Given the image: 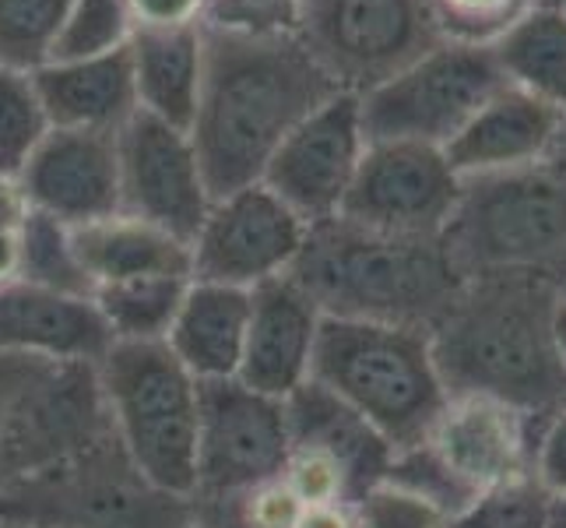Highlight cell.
I'll return each mask as SVG.
<instances>
[{"label":"cell","instance_id":"74e56055","mask_svg":"<svg viewBox=\"0 0 566 528\" xmlns=\"http://www.w3.org/2000/svg\"><path fill=\"white\" fill-rule=\"evenodd\" d=\"M296 528H359L356 521V504H321V507H303Z\"/></svg>","mask_w":566,"mask_h":528},{"label":"cell","instance_id":"9a60e30c","mask_svg":"<svg viewBox=\"0 0 566 528\" xmlns=\"http://www.w3.org/2000/svg\"><path fill=\"white\" fill-rule=\"evenodd\" d=\"M542 423L517 405L490 395H451L426 434V447L468 494L535 473V444Z\"/></svg>","mask_w":566,"mask_h":528},{"label":"cell","instance_id":"ba28073f","mask_svg":"<svg viewBox=\"0 0 566 528\" xmlns=\"http://www.w3.org/2000/svg\"><path fill=\"white\" fill-rule=\"evenodd\" d=\"M506 85L493 46L437 43L384 85L359 95L366 142L447 148L458 131Z\"/></svg>","mask_w":566,"mask_h":528},{"label":"cell","instance_id":"8992f818","mask_svg":"<svg viewBox=\"0 0 566 528\" xmlns=\"http://www.w3.org/2000/svg\"><path fill=\"white\" fill-rule=\"evenodd\" d=\"M443 253L461 282L566 276V180L549 166L464 180L443 229Z\"/></svg>","mask_w":566,"mask_h":528},{"label":"cell","instance_id":"e0dca14e","mask_svg":"<svg viewBox=\"0 0 566 528\" xmlns=\"http://www.w3.org/2000/svg\"><path fill=\"white\" fill-rule=\"evenodd\" d=\"M321 321V307L292 276L250 289V321L237 381L282 402L296 395L310 381Z\"/></svg>","mask_w":566,"mask_h":528},{"label":"cell","instance_id":"9c48e42d","mask_svg":"<svg viewBox=\"0 0 566 528\" xmlns=\"http://www.w3.org/2000/svg\"><path fill=\"white\" fill-rule=\"evenodd\" d=\"M292 35L353 95L384 85L443 43L426 0H296Z\"/></svg>","mask_w":566,"mask_h":528},{"label":"cell","instance_id":"836d02e7","mask_svg":"<svg viewBox=\"0 0 566 528\" xmlns=\"http://www.w3.org/2000/svg\"><path fill=\"white\" fill-rule=\"evenodd\" d=\"M292 18H296V0H208L201 25L237 32H292Z\"/></svg>","mask_w":566,"mask_h":528},{"label":"cell","instance_id":"44dd1931","mask_svg":"<svg viewBox=\"0 0 566 528\" xmlns=\"http://www.w3.org/2000/svg\"><path fill=\"white\" fill-rule=\"evenodd\" d=\"M250 321V292L190 279L166 345L201 384L240 374Z\"/></svg>","mask_w":566,"mask_h":528},{"label":"cell","instance_id":"ee69618b","mask_svg":"<svg viewBox=\"0 0 566 528\" xmlns=\"http://www.w3.org/2000/svg\"><path fill=\"white\" fill-rule=\"evenodd\" d=\"M535 4H553V8H566V0H535Z\"/></svg>","mask_w":566,"mask_h":528},{"label":"cell","instance_id":"4fadbf2b","mask_svg":"<svg viewBox=\"0 0 566 528\" xmlns=\"http://www.w3.org/2000/svg\"><path fill=\"white\" fill-rule=\"evenodd\" d=\"M116 159H120V211L138 215L184 244L198 237L214 198L190 131L138 110L116 131Z\"/></svg>","mask_w":566,"mask_h":528},{"label":"cell","instance_id":"5bb4252c","mask_svg":"<svg viewBox=\"0 0 566 528\" xmlns=\"http://www.w3.org/2000/svg\"><path fill=\"white\" fill-rule=\"evenodd\" d=\"M366 152L359 95L338 92L317 106L271 155L261 184L282 198L303 222L338 219Z\"/></svg>","mask_w":566,"mask_h":528},{"label":"cell","instance_id":"5b68a950","mask_svg":"<svg viewBox=\"0 0 566 528\" xmlns=\"http://www.w3.org/2000/svg\"><path fill=\"white\" fill-rule=\"evenodd\" d=\"M95 381L127 462L151 486L193 500L201 381L166 342H113L95 363Z\"/></svg>","mask_w":566,"mask_h":528},{"label":"cell","instance_id":"b9f144b4","mask_svg":"<svg viewBox=\"0 0 566 528\" xmlns=\"http://www.w3.org/2000/svg\"><path fill=\"white\" fill-rule=\"evenodd\" d=\"M187 528H222V525H214V521H205V518H193Z\"/></svg>","mask_w":566,"mask_h":528},{"label":"cell","instance_id":"d6a6232c","mask_svg":"<svg viewBox=\"0 0 566 528\" xmlns=\"http://www.w3.org/2000/svg\"><path fill=\"white\" fill-rule=\"evenodd\" d=\"M359 528H451V515L401 483L380 479L356 504Z\"/></svg>","mask_w":566,"mask_h":528},{"label":"cell","instance_id":"6da1fadb","mask_svg":"<svg viewBox=\"0 0 566 528\" xmlns=\"http://www.w3.org/2000/svg\"><path fill=\"white\" fill-rule=\"evenodd\" d=\"M205 32L201 95L190 121L211 198L261 184L271 155L342 89L292 32Z\"/></svg>","mask_w":566,"mask_h":528},{"label":"cell","instance_id":"277c9868","mask_svg":"<svg viewBox=\"0 0 566 528\" xmlns=\"http://www.w3.org/2000/svg\"><path fill=\"white\" fill-rule=\"evenodd\" d=\"M310 381L374 426L390 452L422 444L451 398L419 324L324 318Z\"/></svg>","mask_w":566,"mask_h":528},{"label":"cell","instance_id":"f6af8a7d","mask_svg":"<svg viewBox=\"0 0 566 528\" xmlns=\"http://www.w3.org/2000/svg\"><path fill=\"white\" fill-rule=\"evenodd\" d=\"M559 292H563V297H566V276H563V282H559Z\"/></svg>","mask_w":566,"mask_h":528},{"label":"cell","instance_id":"e575fe53","mask_svg":"<svg viewBox=\"0 0 566 528\" xmlns=\"http://www.w3.org/2000/svg\"><path fill=\"white\" fill-rule=\"evenodd\" d=\"M535 476L556 500L566 497V405H559L538 429Z\"/></svg>","mask_w":566,"mask_h":528},{"label":"cell","instance_id":"7a4b0ae2","mask_svg":"<svg viewBox=\"0 0 566 528\" xmlns=\"http://www.w3.org/2000/svg\"><path fill=\"white\" fill-rule=\"evenodd\" d=\"M559 286L528 276L461 282L429 328L447 395H490L545 423L566 405V370L553 342Z\"/></svg>","mask_w":566,"mask_h":528},{"label":"cell","instance_id":"ac0fdd59","mask_svg":"<svg viewBox=\"0 0 566 528\" xmlns=\"http://www.w3.org/2000/svg\"><path fill=\"white\" fill-rule=\"evenodd\" d=\"M113 335L92 297H67L22 279L0 282V356L95 366Z\"/></svg>","mask_w":566,"mask_h":528},{"label":"cell","instance_id":"1f68e13d","mask_svg":"<svg viewBox=\"0 0 566 528\" xmlns=\"http://www.w3.org/2000/svg\"><path fill=\"white\" fill-rule=\"evenodd\" d=\"M426 8L447 43L493 46L506 29L535 8V0H426Z\"/></svg>","mask_w":566,"mask_h":528},{"label":"cell","instance_id":"3957f363","mask_svg":"<svg viewBox=\"0 0 566 528\" xmlns=\"http://www.w3.org/2000/svg\"><path fill=\"white\" fill-rule=\"evenodd\" d=\"M324 318L433 328L461 279L440 240L387 237L345 219L310 226L289 271Z\"/></svg>","mask_w":566,"mask_h":528},{"label":"cell","instance_id":"2e32d148","mask_svg":"<svg viewBox=\"0 0 566 528\" xmlns=\"http://www.w3.org/2000/svg\"><path fill=\"white\" fill-rule=\"evenodd\" d=\"M29 208L64 226H88L120 211L116 134L53 127L18 173Z\"/></svg>","mask_w":566,"mask_h":528},{"label":"cell","instance_id":"83f0119b","mask_svg":"<svg viewBox=\"0 0 566 528\" xmlns=\"http://www.w3.org/2000/svg\"><path fill=\"white\" fill-rule=\"evenodd\" d=\"M71 0H0V68L35 74L53 61Z\"/></svg>","mask_w":566,"mask_h":528},{"label":"cell","instance_id":"4dcf8cb0","mask_svg":"<svg viewBox=\"0 0 566 528\" xmlns=\"http://www.w3.org/2000/svg\"><path fill=\"white\" fill-rule=\"evenodd\" d=\"M130 35L134 14L127 0H71L53 61H88V56L116 53L130 43Z\"/></svg>","mask_w":566,"mask_h":528},{"label":"cell","instance_id":"484cf974","mask_svg":"<svg viewBox=\"0 0 566 528\" xmlns=\"http://www.w3.org/2000/svg\"><path fill=\"white\" fill-rule=\"evenodd\" d=\"M190 276H142L95 286L92 303L113 342H166Z\"/></svg>","mask_w":566,"mask_h":528},{"label":"cell","instance_id":"f546056e","mask_svg":"<svg viewBox=\"0 0 566 528\" xmlns=\"http://www.w3.org/2000/svg\"><path fill=\"white\" fill-rule=\"evenodd\" d=\"M556 497L538 483V476H521L479 494L451 528H553Z\"/></svg>","mask_w":566,"mask_h":528},{"label":"cell","instance_id":"7402d4cb","mask_svg":"<svg viewBox=\"0 0 566 528\" xmlns=\"http://www.w3.org/2000/svg\"><path fill=\"white\" fill-rule=\"evenodd\" d=\"M285 413L292 444L314 447V452L335 462L345 473L348 486H353L356 504L369 486H377L387 476L390 458H395L390 444L374 426L363 423L353 408L342 405L335 395H327L314 381H306L296 395L285 398Z\"/></svg>","mask_w":566,"mask_h":528},{"label":"cell","instance_id":"603a6c76","mask_svg":"<svg viewBox=\"0 0 566 528\" xmlns=\"http://www.w3.org/2000/svg\"><path fill=\"white\" fill-rule=\"evenodd\" d=\"M127 53L134 71V92H138V110L148 116H159V121L180 131H190L205 71L201 25L134 29Z\"/></svg>","mask_w":566,"mask_h":528},{"label":"cell","instance_id":"d6986e66","mask_svg":"<svg viewBox=\"0 0 566 528\" xmlns=\"http://www.w3.org/2000/svg\"><path fill=\"white\" fill-rule=\"evenodd\" d=\"M559 121L563 110L542 103L514 85H503L458 131V138L443 148V155L461 180L535 169L549 163Z\"/></svg>","mask_w":566,"mask_h":528},{"label":"cell","instance_id":"52a82bcc","mask_svg":"<svg viewBox=\"0 0 566 528\" xmlns=\"http://www.w3.org/2000/svg\"><path fill=\"white\" fill-rule=\"evenodd\" d=\"M198 518L190 497L151 486L127 462L116 437L22 479L0 494V521L50 528H187Z\"/></svg>","mask_w":566,"mask_h":528},{"label":"cell","instance_id":"d4e9b609","mask_svg":"<svg viewBox=\"0 0 566 528\" xmlns=\"http://www.w3.org/2000/svg\"><path fill=\"white\" fill-rule=\"evenodd\" d=\"M493 56L506 85L566 110V8L535 4L496 39Z\"/></svg>","mask_w":566,"mask_h":528},{"label":"cell","instance_id":"ffe728a7","mask_svg":"<svg viewBox=\"0 0 566 528\" xmlns=\"http://www.w3.org/2000/svg\"><path fill=\"white\" fill-rule=\"evenodd\" d=\"M32 77L53 127L116 134L138 113L127 46L88 61H50Z\"/></svg>","mask_w":566,"mask_h":528},{"label":"cell","instance_id":"d590c367","mask_svg":"<svg viewBox=\"0 0 566 528\" xmlns=\"http://www.w3.org/2000/svg\"><path fill=\"white\" fill-rule=\"evenodd\" d=\"M134 29H184L201 25L208 0H127Z\"/></svg>","mask_w":566,"mask_h":528},{"label":"cell","instance_id":"f35d334b","mask_svg":"<svg viewBox=\"0 0 566 528\" xmlns=\"http://www.w3.org/2000/svg\"><path fill=\"white\" fill-rule=\"evenodd\" d=\"M18 279V232H0V282Z\"/></svg>","mask_w":566,"mask_h":528},{"label":"cell","instance_id":"30bf717a","mask_svg":"<svg viewBox=\"0 0 566 528\" xmlns=\"http://www.w3.org/2000/svg\"><path fill=\"white\" fill-rule=\"evenodd\" d=\"M292 452V429L282 398L261 395L243 381L201 384L198 426V515H219L232 500L282 476Z\"/></svg>","mask_w":566,"mask_h":528},{"label":"cell","instance_id":"7c38bea8","mask_svg":"<svg viewBox=\"0 0 566 528\" xmlns=\"http://www.w3.org/2000/svg\"><path fill=\"white\" fill-rule=\"evenodd\" d=\"M306 237L310 222L264 184L240 187L211 201L190 240V279L250 292L289 276Z\"/></svg>","mask_w":566,"mask_h":528},{"label":"cell","instance_id":"4316f807","mask_svg":"<svg viewBox=\"0 0 566 528\" xmlns=\"http://www.w3.org/2000/svg\"><path fill=\"white\" fill-rule=\"evenodd\" d=\"M18 279L67 297H92V279L77 261L71 226L43 211H29L18 229Z\"/></svg>","mask_w":566,"mask_h":528},{"label":"cell","instance_id":"8fae6325","mask_svg":"<svg viewBox=\"0 0 566 528\" xmlns=\"http://www.w3.org/2000/svg\"><path fill=\"white\" fill-rule=\"evenodd\" d=\"M464 180L443 148L419 142H366L338 219L387 237L440 240Z\"/></svg>","mask_w":566,"mask_h":528},{"label":"cell","instance_id":"8d00e7d4","mask_svg":"<svg viewBox=\"0 0 566 528\" xmlns=\"http://www.w3.org/2000/svg\"><path fill=\"white\" fill-rule=\"evenodd\" d=\"M29 198L18 176H0V232H18L29 219Z\"/></svg>","mask_w":566,"mask_h":528},{"label":"cell","instance_id":"7bdbcfd3","mask_svg":"<svg viewBox=\"0 0 566 528\" xmlns=\"http://www.w3.org/2000/svg\"><path fill=\"white\" fill-rule=\"evenodd\" d=\"M0 528H50V525H18V521H0Z\"/></svg>","mask_w":566,"mask_h":528},{"label":"cell","instance_id":"f1b7e54d","mask_svg":"<svg viewBox=\"0 0 566 528\" xmlns=\"http://www.w3.org/2000/svg\"><path fill=\"white\" fill-rule=\"evenodd\" d=\"M53 131L35 77L0 68V176H18Z\"/></svg>","mask_w":566,"mask_h":528},{"label":"cell","instance_id":"cb8c5ba5","mask_svg":"<svg viewBox=\"0 0 566 528\" xmlns=\"http://www.w3.org/2000/svg\"><path fill=\"white\" fill-rule=\"evenodd\" d=\"M71 237L92 292L95 286L142 276H190V244L138 215L116 211L109 219L74 226Z\"/></svg>","mask_w":566,"mask_h":528},{"label":"cell","instance_id":"60d3db41","mask_svg":"<svg viewBox=\"0 0 566 528\" xmlns=\"http://www.w3.org/2000/svg\"><path fill=\"white\" fill-rule=\"evenodd\" d=\"M549 166L553 173H559L566 180V110H563V121H559V134H556V145H553V155H549Z\"/></svg>","mask_w":566,"mask_h":528},{"label":"cell","instance_id":"ab89813d","mask_svg":"<svg viewBox=\"0 0 566 528\" xmlns=\"http://www.w3.org/2000/svg\"><path fill=\"white\" fill-rule=\"evenodd\" d=\"M553 342H556V356L566 370V297L559 292L556 310H553Z\"/></svg>","mask_w":566,"mask_h":528}]
</instances>
